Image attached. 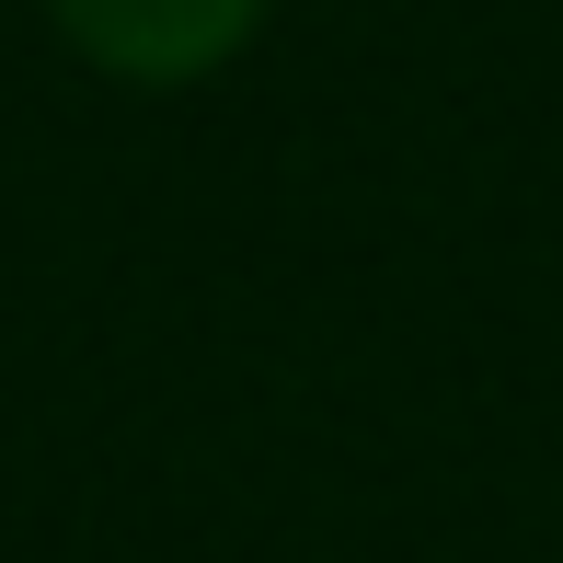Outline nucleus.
<instances>
[{"label": "nucleus", "mask_w": 563, "mask_h": 563, "mask_svg": "<svg viewBox=\"0 0 563 563\" xmlns=\"http://www.w3.org/2000/svg\"><path fill=\"white\" fill-rule=\"evenodd\" d=\"M276 0H46L58 46L81 69H104L126 92H185V81H219L253 35H265Z\"/></svg>", "instance_id": "obj_1"}]
</instances>
